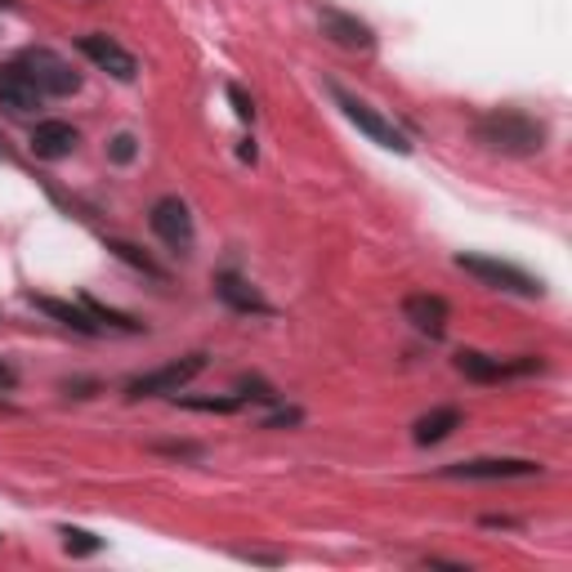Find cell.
Here are the masks:
<instances>
[{"mask_svg":"<svg viewBox=\"0 0 572 572\" xmlns=\"http://www.w3.org/2000/svg\"><path fill=\"white\" fill-rule=\"evenodd\" d=\"M323 37H332V41L345 46V50H372V46H376V32H372L363 19L341 14V10H323Z\"/></svg>","mask_w":572,"mask_h":572,"instance_id":"4fadbf2b","label":"cell"},{"mask_svg":"<svg viewBox=\"0 0 572 572\" xmlns=\"http://www.w3.org/2000/svg\"><path fill=\"white\" fill-rule=\"evenodd\" d=\"M77 46H81V55H86L95 68H103L108 77H117V81H135V77H139L135 55H130L126 46H117L112 37H103V32H86Z\"/></svg>","mask_w":572,"mask_h":572,"instance_id":"9c48e42d","label":"cell"},{"mask_svg":"<svg viewBox=\"0 0 572 572\" xmlns=\"http://www.w3.org/2000/svg\"><path fill=\"white\" fill-rule=\"evenodd\" d=\"M14 385H19V372H14L6 358H0V394H10Z\"/></svg>","mask_w":572,"mask_h":572,"instance_id":"d4e9b609","label":"cell"},{"mask_svg":"<svg viewBox=\"0 0 572 572\" xmlns=\"http://www.w3.org/2000/svg\"><path fill=\"white\" fill-rule=\"evenodd\" d=\"M456 268H465L470 277H479L492 292H510V296H523V300H541L545 286L541 277L523 273L519 264H505V259H492V255H456Z\"/></svg>","mask_w":572,"mask_h":572,"instance_id":"7a4b0ae2","label":"cell"},{"mask_svg":"<svg viewBox=\"0 0 572 572\" xmlns=\"http://www.w3.org/2000/svg\"><path fill=\"white\" fill-rule=\"evenodd\" d=\"M63 550L68 554H95L99 550V536H90L81 527H63Z\"/></svg>","mask_w":572,"mask_h":572,"instance_id":"ffe728a7","label":"cell"},{"mask_svg":"<svg viewBox=\"0 0 572 572\" xmlns=\"http://www.w3.org/2000/svg\"><path fill=\"white\" fill-rule=\"evenodd\" d=\"M452 430H461V412H456V407H434V412H425V416L412 425V438H416L421 447H434V443H443Z\"/></svg>","mask_w":572,"mask_h":572,"instance_id":"2e32d148","label":"cell"},{"mask_svg":"<svg viewBox=\"0 0 572 572\" xmlns=\"http://www.w3.org/2000/svg\"><path fill=\"white\" fill-rule=\"evenodd\" d=\"M81 305L90 309V318H95V323H108V327H121V332H144V323H135V318H130V314H121V309H108V305H103V300H95V296H86Z\"/></svg>","mask_w":572,"mask_h":572,"instance_id":"e0dca14e","label":"cell"},{"mask_svg":"<svg viewBox=\"0 0 572 572\" xmlns=\"http://www.w3.org/2000/svg\"><path fill=\"white\" fill-rule=\"evenodd\" d=\"M148 224H152V233H157L170 250H179V255H188V250H193V241H197L193 215H188V206H184L179 197H161V201L152 206Z\"/></svg>","mask_w":572,"mask_h":572,"instance_id":"ba28073f","label":"cell"},{"mask_svg":"<svg viewBox=\"0 0 572 572\" xmlns=\"http://www.w3.org/2000/svg\"><path fill=\"white\" fill-rule=\"evenodd\" d=\"M456 372L474 385H501V381H514V376H532L541 372V358H487L479 349H461L456 354Z\"/></svg>","mask_w":572,"mask_h":572,"instance_id":"8992f818","label":"cell"},{"mask_svg":"<svg viewBox=\"0 0 572 572\" xmlns=\"http://www.w3.org/2000/svg\"><path fill=\"white\" fill-rule=\"evenodd\" d=\"M23 68H28V77L41 86V95L46 99H68V95H77L81 90V72L63 59V55H55V50H23V59H19Z\"/></svg>","mask_w":572,"mask_h":572,"instance_id":"277c9868","label":"cell"},{"mask_svg":"<svg viewBox=\"0 0 572 572\" xmlns=\"http://www.w3.org/2000/svg\"><path fill=\"white\" fill-rule=\"evenodd\" d=\"M157 452H166V456H201V447H193V443H157Z\"/></svg>","mask_w":572,"mask_h":572,"instance_id":"cb8c5ba5","label":"cell"},{"mask_svg":"<svg viewBox=\"0 0 572 572\" xmlns=\"http://www.w3.org/2000/svg\"><path fill=\"white\" fill-rule=\"evenodd\" d=\"M32 309H41L46 318H55L59 327H72L77 336H99V323L90 318L86 305H68V300H55V296H28Z\"/></svg>","mask_w":572,"mask_h":572,"instance_id":"5bb4252c","label":"cell"},{"mask_svg":"<svg viewBox=\"0 0 572 572\" xmlns=\"http://www.w3.org/2000/svg\"><path fill=\"white\" fill-rule=\"evenodd\" d=\"M201 372H206V354L175 358V363H166V367H157V372L135 376V381L126 385V398H130V403H139V398H170V394H179L188 381H197Z\"/></svg>","mask_w":572,"mask_h":572,"instance_id":"3957f363","label":"cell"},{"mask_svg":"<svg viewBox=\"0 0 572 572\" xmlns=\"http://www.w3.org/2000/svg\"><path fill=\"white\" fill-rule=\"evenodd\" d=\"M46 103L41 86L28 77V68L14 59V63H0V108L10 112H37Z\"/></svg>","mask_w":572,"mask_h":572,"instance_id":"30bf717a","label":"cell"},{"mask_svg":"<svg viewBox=\"0 0 572 572\" xmlns=\"http://www.w3.org/2000/svg\"><path fill=\"white\" fill-rule=\"evenodd\" d=\"M277 425H300V412H296V407H282V412H273V416L264 421V430H277Z\"/></svg>","mask_w":572,"mask_h":572,"instance_id":"603a6c76","label":"cell"},{"mask_svg":"<svg viewBox=\"0 0 572 572\" xmlns=\"http://www.w3.org/2000/svg\"><path fill=\"white\" fill-rule=\"evenodd\" d=\"M179 398V394H175ZM184 407H193V412H215V416H228V412H237L241 407V394H233V398H179Z\"/></svg>","mask_w":572,"mask_h":572,"instance_id":"d6986e66","label":"cell"},{"mask_svg":"<svg viewBox=\"0 0 572 572\" xmlns=\"http://www.w3.org/2000/svg\"><path fill=\"white\" fill-rule=\"evenodd\" d=\"M332 99H336V108L345 112V121H354L372 144H381V148H389V152H412L407 135H403L394 121H385L372 103H363V99H354V95H345V90H332Z\"/></svg>","mask_w":572,"mask_h":572,"instance_id":"5b68a950","label":"cell"},{"mask_svg":"<svg viewBox=\"0 0 572 572\" xmlns=\"http://www.w3.org/2000/svg\"><path fill=\"white\" fill-rule=\"evenodd\" d=\"M474 139L501 157H536L545 148V126L532 121L527 112H514V108H496L487 117H479L474 126Z\"/></svg>","mask_w":572,"mask_h":572,"instance_id":"6da1fadb","label":"cell"},{"mask_svg":"<svg viewBox=\"0 0 572 572\" xmlns=\"http://www.w3.org/2000/svg\"><path fill=\"white\" fill-rule=\"evenodd\" d=\"M541 465L527 456H479V461H456L443 465V479H483V483H505V479H536Z\"/></svg>","mask_w":572,"mask_h":572,"instance_id":"52a82bcc","label":"cell"},{"mask_svg":"<svg viewBox=\"0 0 572 572\" xmlns=\"http://www.w3.org/2000/svg\"><path fill=\"white\" fill-rule=\"evenodd\" d=\"M228 103H233V112H237L241 121H255V103H250V95H246L241 86H228Z\"/></svg>","mask_w":572,"mask_h":572,"instance_id":"44dd1931","label":"cell"},{"mask_svg":"<svg viewBox=\"0 0 572 572\" xmlns=\"http://www.w3.org/2000/svg\"><path fill=\"white\" fill-rule=\"evenodd\" d=\"M108 250H112L117 259H126L130 268H139V273H148V277H161V268H157L139 246H130V241H108Z\"/></svg>","mask_w":572,"mask_h":572,"instance_id":"ac0fdd59","label":"cell"},{"mask_svg":"<svg viewBox=\"0 0 572 572\" xmlns=\"http://www.w3.org/2000/svg\"><path fill=\"white\" fill-rule=\"evenodd\" d=\"M72 148H77V130L68 121H41L32 130V152L41 161H63V157H72Z\"/></svg>","mask_w":572,"mask_h":572,"instance_id":"9a60e30c","label":"cell"},{"mask_svg":"<svg viewBox=\"0 0 572 572\" xmlns=\"http://www.w3.org/2000/svg\"><path fill=\"white\" fill-rule=\"evenodd\" d=\"M108 157H112V161H121V166H126V161H135V135H117V139L108 144Z\"/></svg>","mask_w":572,"mask_h":572,"instance_id":"7402d4cb","label":"cell"},{"mask_svg":"<svg viewBox=\"0 0 572 572\" xmlns=\"http://www.w3.org/2000/svg\"><path fill=\"white\" fill-rule=\"evenodd\" d=\"M215 296H219L233 314H273V309H268V300L255 292V286H250L241 273H233V268L215 273Z\"/></svg>","mask_w":572,"mask_h":572,"instance_id":"8fae6325","label":"cell"},{"mask_svg":"<svg viewBox=\"0 0 572 572\" xmlns=\"http://www.w3.org/2000/svg\"><path fill=\"white\" fill-rule=\"evenodd\" d=\"M403 318H407L416 332H425V336H443V332H447L452 309H447V300H443V296L416 292V296H407V300H403Z\"/></svg>","mask_w":572,"mask_h":572,"instance_id":"7c38bea8","label":"cell"}]
</instances>
